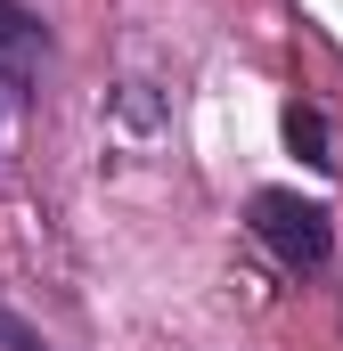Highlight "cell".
<instances>
[{"instance_id": "277c9868", "label": "cell", "mask_w": 343, "mask_h": 351, "mask_svg": "<svg viewBox=\"0 0 343 351\" xmlns=\"http://www.w3.org/2000/svg\"><path fill=\"white\" fill-rule=\"evenodd\" d=\"M0 351H49V343H41V335H33V327H25V319L0 302Z\"/></svg>"}, {"instance_id": "7a4b0ae2", "label": "cell", "mask_w": 343, "mask_h": 351, "mask_svg": "<svg viewBox=\"0 0 343 351\" xmlns=\"http://www.w3.org/2000/svg\"><path fill=\"white\" fill-rule=\"evenodd\" d=\"M41 58H49V25H41L25 0H0V90H8V98H33Z\"/></svg>"}, {"instance_id": "3957f363", "label": "cell", "mask_w": 343, "mask_h": 351, "mask_svg": "<svg viewBox=\"0 0 343 351\" xmlns=\"http://www.w3.org/2000/svg\"><path fill=\"white\" fill-rule=\"evenodd\" d=\"M286 147H294L311 172H335V139H327V114H319V106H303V98L286 106Z\"/></svg>"}, {"instance_id": "6da1fadb", "label": "cell", "mask_w": 343, "mask_h": 351, "mask_svg": "<svg viewBox=\"0 0 343 351\" xmlns=\"http://www.w3.org/2000/svg\"><path fill=\"white\" fill-rule=\"evenodd\" d=\"M246 229L261 237V254L278 269H294V278H311V269L335 262V213L319 196H303V188H254Z\"/></svg>"}]
</instances>
